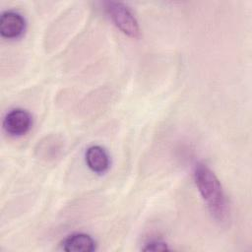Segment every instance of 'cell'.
Segmentation results:
<instances>
[{
	"label": "cell",
	"mask_w": 252,
	"mask_h": 252,
	"mask_svg": "<svg viewBox=\"0 0 252 252\" xmlns=\"http://www.w3.org/2000/svg\"><path fill=\"white\" fill-rule=\"evenodd\" d=\"M32 118L30 112L22 108L10 110L3 119V128L11 136H22L30 131Z\"/></svg>",
	"instance_id": "cell-3"
},
{
	"label": "cell",
	"mask_w": 252,
	"mask_h": 252,
	"mask_svg": "<svg viewBox=\"0 0 252 252\" xmlns=\"http://www.w3.org/2000/svg\"><path fill=\"white\" fill-rule=\"evenodd\" d=\"M143 250L144 251H167L169 250V248L165 242L158 239H155L146 243Z\"/></svg>",
	"instance_id": "cell-7"
},
{
	"label": "cell",
	"mask_w": 252,
	"mask_h": 252,
	"mask_svg": "<svg viewBox=\"0 0 252 252\" xmlns=\"http://www.w3.org/2000/svg\"><path fill=\"white\" fill-rule=\"evenodd\" d=\"M85 158L89 168L95 173H104L109 168V156L106 151L98 145L89 147L86 151Z\"/></svg>",
	"instance_id": "cell-5"
},
{
	"label": "cell",
	"mask_w": 252,
	"mask_h": 252,
	"mask_svg": "<svg viewBox=\"0 0 252 252\" xmlns=\"http://www.w3.org/2000/svg\"><path fill=\"white\" fill-rule=\"evenodd\" d=\"M26 29L25 18L16 11H5L0 16V33L3 37L13 39L21 36Z\"/></svg>",
	"instance_id": "cell-4"
},
{
	"label": "cell",
	"mask_w": 252,
	"mask_h": 252,
	"mask_svg": "<svg viewBox=\"0 0 252 252\" xmlns=\"http://www.w3.org/2000/svg\"><path fill=\"white\" fill-rule=\"evenodd\" d=\"M61 247L67 252H92L95 249V242L86 233H73L61 242Z\"/></svg>",
	"instance_id": "cell-6"
},
{
	"label": "cell",
	"mask_w": 252,
	"mask_h": 252,
	"mask_svg": "<svg viewBox=\"0 0 252 252\" xmlns=\"http://www.w3.org/2000/svg\"><path fill=\"white\" fill-rule=\"evenodd\" d=\"M103 7L109 19L122 32L133 38L140 36L138 21L125 4L116 1H106L103 3Z\"/></svg>",
	"instance_id": "cell-2"
},
{
	"label": "cell",
	"mask_w": 252,
	"mask_h": 252,
	"mask_svg": "<svg viewBox=\"0 0 252 252\" xmlns=\"http://www.w3.org/2000/svg\"><path fill=\"white\" fill-rule=\"evenodd\" d=\"M193 177L211 215L220 222L225 221L229 215V208L222 186L214 171L205 163L197 162Z\"/></svg>",
	"instance_id": "cell-1"
}]
</instances>
